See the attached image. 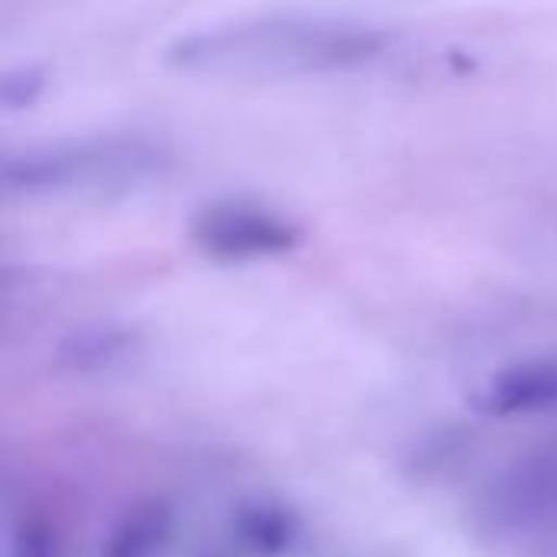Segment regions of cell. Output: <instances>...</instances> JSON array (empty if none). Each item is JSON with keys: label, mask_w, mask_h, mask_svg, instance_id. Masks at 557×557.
I'll list each match as a JSON object with an SVG mask.
<instances>
[{"label": "cell", "mask_w": 557, "mask_h": 557, "mask_svg": "<svg viewBox=\"0 0 557 557\" xmlns=\"http://www.w3.org/2000/svg\"><path fill=\"white\" fill-rule=\"evenodd\" d=\"M163 166L160 144L137 134H104L10 153L3 186L20 196H117L147 186Z\"/></svg>", "instance_id": "cell-2"}, {"label": "cell", "mask_w": 557, "mask_h": 557, "mask_svg": "<svg viewBox=\"0 0 557 557\" xmlns=\"http://www.w3.org/2000/svg\"><path fill=\"white\" fill-rule=\"evenodd\" d=\"M486 525L503 532H532L557 522V457L532 460L503 476L486 496Z\"/></svg>", "instance_id": "cell-5"}, {"label": "cell", "mask_w": 557, "mask_h": 557, "mask_svg": "<svg viewBox=\"0 0 557 557\" xmlns=\"http://www.w3.org/2000/svg\"><path fill=\"white\" fill-rule=\"evenodd\" d=\"M193 242L215 261H261L290 255L304 242V228L258 202L225 199L193 219Z\"/></svg>", "instance_id": "cell-3"}, {"label": "cell", "mask_w": 557, "mask_h": 557, "mask_svg": "<svg viewBox=\"0 0 557 557\" xmlns=\"http://www.w3.org/2000/svg\"><path fill=\"white\" fill-rule=\"evenodd\" d=\"M232 542L245 557H284L300 542V519L277 503H251L235 512Z\"/></svg>", "instance_id": "cell-7"}, {"label": "cell", "mask_w": 557, "mask_h": 557, "mask_svg": "<svg viewBox=\"0 0 557 557\" xmlns=\"http://www.w3.org/2000/svg\"><path fill=\"white\" fill-rule=\"evenodd\" d=\"M173 539V512L166 503L134 506L104 539L101 557H166Z\"/></svg>", "instance_id": "cell-8"}, {"label": "cell", "mask_w": 557, "mask_h": 557, "mask_svg": "<svg viewBox=\"0 0 557 557\" xmlns=\"http://www.w3.org/2000/svg\"><path fill=\"white\" fill-rule=\"evenodd\" d=\"M42 82H46V78H42V69H36V65L10 69V72L0 78V98H3L7 108H23V104H29V101L39 95Z\"/></svg>", "instance_id": "cell-9"}, {"label": "cell", "mask_w": 557, "mask_h": 557, "mask_svg": "<svg viewBox=\"0 0 557 557\" xmlns=\"http://www.w3.org/2000/svg\"><path fill=\"white\" fill-rule=\"evenodd\" d=\"M10 555L13 557H59L55 539L49 535V529L23 522L13 539H10Z\"/></svg>", "instance_id": "cell-10"}, {"label": "cell", "mask_w": 557, "mask_h": 557, "mask_svg": "<svg viewBox=\"0 0 557 557\" xmlns=\"http://www.w3.org/2000/svg\"><path fill=\"white\" fill-rule=\"evenodd\" d=\"M392 39L385 26L366 20L274 13L183 33L163 49V59L180 72L202 75H317L366 65L379 59Z\"/></svg>", "instance_id": "cell-1"}, {"label": "cell", "mask_w": 557, "mask_h": 557, "mask_svg": "<svg viewBox=\"0 0 557 557\" xmlns=\"http://www.w3.org/2000/svg\"><path fill=\"white\" fill-rule=\"evenodd\" d=\"M470 408L483 418H557V356L525 359L486 375L470 392Z\"/></svg>", "instance_id": "cell-4"}, {"label": "cell", "mask_w": 557, "mask_h": 557, "mask_svg": "<svg viewBox=\"0 0 557 557\" xmlns=\"http://www.w3.org/2000/svg\"><path fill=\"white\" fill-rule=\"evenodd\" d=\"M140 339L124 326H88L65 336L55 349V369L69 375H104L137 359Z\"/></svg>", "instance_id": "cell-6"}]
</instances>
